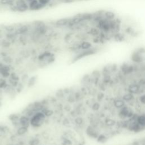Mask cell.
<instances>
[{"label": "cell", "instance_id": "6da1fadb", "mask_svg": "<svg viewBox=\"0 0 145 145\" xmlns=\"http://www.w3.org/2000/svg\"><path fill=\"white\" fill-rule=\"evenodd\" d=\"M45 115L43 112H38L33 116L30 120V124L34 127H39L42 125L45 120Z\"/></svg>", "mask_w": 145, "mask_h": 145}, {"label": "cell", "instance_id": "7a4b0ae2", "mask_svg": "<svg viewBox=\"0 0 145 145\" xmlns=\"http://www.w3.org/2000/svg\"><path fill=\"white\" fill-rule=\"evenodd\" d=\"M119 116L121 118H132L134 116V113L129 107L125 105L124 107L120 109Z\"/></svg>", "mask_w": 145, "mask_h": 145}, {"label": "cell", "instance_id": "3957f363", "mask_svg": "<svg viewBox=\"0 0 145 145\" xmlns=\"http://www.w3.org/2000/svg\"><path fill=\"white\" fill-rule=\"evenodd\" d=\"M29 10L31 11H38L44 9L45 6L40 4L38 0H33L28 2Z\"/></svg>", "mask_w": 145, "mask_h": 145}, {"label": "cell", "instance_id": "277c9868", "mask_svg": "<svg viewBox=\"0 0 145 145\" xmlns=\"http://www.w3.org/2000/svg\"><path fill=\"white\" fill-rule=\"evenodd\" d=\"M96 52V49H94L93 48H92L91 49H88V50H83V51L81 52V53H79L78 55H77L76 58H74V61H77V60H80L83 57H85L87 56H88L94 55V54H95Z\"/></svg>", "mask_w": 145, "mask_h": 145}, {"label": "cell", "instance_id": "5b68a950", "mask_svg": "<svg viewBox=\"0 0 145 145\" xmlns=\"http://www.w3.org/2000/svg\"><path fill=\"white\" fill-rule=\"evenodd\" d=\"M29 30H30V27L28 26L27 25H22L16 28L14 32L16 35H24L28 33Z\"/></svg>", "mask_w": 145, "mask_h": 145}, {"label": "cell", "instance_id": "8992f818", "mask_svg": "<svg viewBox=\"0 0 145 145\" xmlns=\"http://www.w3.org/2000/svg\"><path fill=\"white\" fill-rule=\"evenodd\" d=\"M71 18H60L57 19L56 21L55 22V25L57 26V27H65V26H67L70 22Z\"/></svg>", "mask_w": 145, "mask_h": 145}, {"label": "cell", "instance_id": "52a82bcc", "mask_svg": "<svg viewBox=\"0 0 145 145\" xmlns=\"http://www.w3.org/2000/svg\"><path fill=\"white\" fill-rule=\"evenodd\" d=\"M132 60L133 61L136 63H141L143 61V58L142 57V53L137 52L134 53L132 56Z\"/></svg>", "mask_w": 145, "mask_h": 145}, {"label": "cell", "instance_id": "ba28073f", "mask_svg": "<svg viewBox=\"0 0 145 145\" xmlns=\"http://www.w3.org/2000/svg\"><path fill=\"white\" fill-rule=\"evenodd\" d=\"M103 17L107 20L112 21L116 18V14L112 11H105L103 13Z\"/></svg>", "mask_w": 145, "mask_h": 145}, {"label": "cell", "instance_id": "9c48e42d", "mask_svg": "<svg viewBox=\"0 0 145 145\" xmlns=\"http://www.w3.org/2000/svg\"><path fill=\"white\" fill-rule=\"evenodd\" d=\"M81 49L82 50H85L91 49L93 48V44L92 43L88 41L84 40L82 41L80 44Z\"/></svg>", "mask_w": 145, "mask_h": 145}, {"label": "cell", "instance_id": "30bf717a", "mask_svg": "<svg viewBox=\"0 0 145 145\" xmlns=\"http://www.w3.org/2000/svg\"><path fill=\"white\" fill-rule=\"evenodd\" d=\"M101 31L96 27H94L91 28L88 31V33L90 35L94 36V37L96 38L99 36L101 34Z\"/></svg>", "mask_w": 145, "mask_h": 145}, {"label": "cell", "instance_id": "8fae6325", "mask_svg": "<svg viewBox=\"0 0 145 145\" xmlns=\"http://www.w3.org/2000/svg\"><path fill=\"white\" fill-rule=\"evenodd\" d=\"M140 90V87L138 84L136 83L131 84L128 87V91L129 93L133 94L134 95L135 94H137Z\"/></svg>", "mask_w": 145, "mask_h": 145}, {"label": "cell", "instance_id": "7c38bea8", "mask_svg": "<svg viewBox=\"0 0 145 145\" xmlns=\"http://www.w3.org/2000/svg\"><path fill=\"white\" fill-rule=\"evenodd\" d=\"M113 104H114L116 108L118 109L122 108V107H124L125 105H126V104H125V101L123 100L122 99H118L115 100L114 102H113Z\"/></svg>", "mask_w": 145, "mask_h": 145}, {"label": "cell", "instance_id": "4fadbf2b", "mask_svg": "<svg viewBox=\"0 0 145 145\" xmlns=\"http://www.w3.org/2000/svg\"><path fill=\"white\" fill-rule=\"evenodd\" d=\"M136 121L143 128H145V115H141L136 117Z\"/></svg>", "mask_w": 145, "mask_h": 145}, {"label": "cell", "instance_id": "5bb4252c", "mask_svg": "<svg viewBox=\"0 0 145 145\" xmlns=\"http://www.w3.org/2000/svg\"><path fill=\"white\" fill-rule=\"evenodd\" d=\"M122 99L124 100L125 102H130L134 99V95L133 94L130 93H128L125 94V95L122 96Z\"/></svg>", "mask_w": 145, "mask_h": 145}, {"label": "cell", "instance_id": "9a60e30c", "mask_svg": "<svg viewBox=\"0 0 145 145\" xmlns=\"http://www.w3.org/2000/svg\"><path fill=\"white\" fill-rule=\"evenodd\" d=\"M30 121L29 120L28 118L26 116H22L20 118V124L22 125V126L27 127L30 125Z\"/></svg>", "mask_w": 145, "mask_h": 145}, {"label": "cell", "instance_id": "2e32d148", "mask_svg": "<svg viewBox=\"0 0 145 145\" xmlns=\"http://www.w3.org/2000/svg\"><path fill=\"white\" fill-rule=\"evenodd\" d=\"M15 0H0V4L1 5L13 6Z\"/></svg>", "mask_w": 145, "mask_h": 145}, {"label": "cell", "instance_id": "e0dca14e", "mask_svg": "<svg viewBox=\"0 0 145 145\" xmlns=\"http://www.w3.org/2000/svg\"><path fill=\"white\" fill-rule=\"evenodd\" d=\"M4 30H5L7 32H15V31L16 30V27L15 26H14V25H6L5 26H4Z\"/></svg>", "mask_w": 145, "mask_h": 145}, {"label": "cell", "instance_id": "ac0fdd59", "mask_svg": "<svg viewBox=\"0 0 145 145\" xmlns=\"http://www.w3.org/2000/svg\"><path fill=\"white\" fill-rule=\"evenodd\" d=\"M27 132V127L22 126L21 128H19L18 129L17 133L18 134V135L22 136V135H23L25 133H26V132Z\"/></svg>", "mask_w": 145, "mask_h": 145}, {"label": "cell", "instance_id": "d6986e66", "mask_svg": "<svg viewBox=\"0 0 145 145\" xmlns=\"http://www.w3.org/2000/svg\"><path fill=\"white\" fill-rule=\"evenodd\" d=\"M124 39V36L119 32L115 33V39L116 41H122Z\"/></svg>", "mask_w": 145, "mask_h": 145}, {"label": "cell", "instance_id": "ffe728a7", "mask_svg": "<svg viewBox=\"0 0 145 145\" xmlns=\"http://www.w3.org/2000/svg\"><path fill=\"white\" fill-rule=\"evenodd\" d=\"M38 1L40 4L43 5L45 7L48 5L50 4V2H51V0H38Z\"/></svg>", "mask_w": 145, "mask_h": 145}, {"label": "cell", "instance_id": "44dd1931", "mask_svg": "<svg viewBox=\"0 0 145 145\" xmlns=\"http://www.w3.org/2000/svg\"><path fill=\"white\" fill-rule=\"evenodd\" d=\"M39 144V141L37 139H33L30 142V145H38Z\"/></svg>", "mask_w": 145, "mask_h": 145}, {"label": "cell", "instance_id": "7402d4cb", "mask_svg": "<svg viewBox=\"0 0 145 145\" xmlns=\"http://www.w3.org/2000/svg\"><path fill=\"white\" fill-rule=\"evenodd\" d=\"M105 137L103 135H100V136L98 137V140L99 142H105Z\"/></svg>", "mask_w": 145, "mask_h": 145}, {"label": "cell", "instance_id": "603a6c76", "mask_svg": "<svg viewBox=\"0 0 145 145\" xmlns=\"http://www.w3.org/2000/svg\"><path fill=\"white\" fill-rule=\"evenodd\" d=\"M140 102L145 104V95H142L139 97Z\"/></svg>", "mask_w": 145, "mask_h": 145}, {"label": "cell", "instance_id": "cb8c5ba5", "mask_svg": "<svg viewBox=\"0 0 145 145\" xmlns=\"http://www.w3.org/2000/svg\"><path fill=\"white\" fill-rule=\"evenodd\" d=\"M44 113L45 115V116H51L52 115L53 112L52 111L47 110V111H46L45 112H44Z\"/></svg>", "mask_w": 145, "mask_h": 145}, {"label": "cell", "instance_id": "d4e9b609", "mask_svg": "<svg viewBox=\"0 0 145 145\" xmlns=\"http://www.w3.org/2000/svg\"><path fill=\"white\" fill-rule=\"evenodd\" d=\"M82 122H83V120H82V118L80 117H78L76 119V122L77 123V124L80 125L82 124Z\"/></svg>", "mask_w": 145, "mask_h": 145}, {"label": "cell", "instance_id": "484cf974", "mask_svg": "<svg viewBox=\"0 0 145 145\" xmlns=\"http://www.w3.org/2000/svg\"><path fill=\"white\" fill-rule=\"evenodd\" d=\"M35 81H36V79L35 77H32V78L30 79V81H29V84H30V85H31V84L33 85V84H34Z\"/></svg>", "mask_w": 145, "mask_h": 145}, {"label": "cell", "instance_id": "4316f807", "mask_svg": "<svg viewBox=\"0 0 145 145\" xmlns=\"http://www.w3.org/2000/svg\"><path fill=\"white\" fill-rule=\"evenodd\" d=\"M99 108V105L98 103L95 104L93 107V109L94 110H98Z\"/></svg>", "mask_w": 145, "mask_h": 145}, {"label": "cell", "instance_id": "83f0119b", "mask_svg": "<svg viewBox=\"0 0 145 145\" xmlns=\"http://www.w3.org/2000/svg\"><path fill=\"white\" fill-rule=\"evenodd\" d=\"M5 84V81L4 80H0V87H4Z\"/></svg>", "mask_w": 145, "mask_h": 145}, {"label": "cell", "instance_id": "f1b7e54d", "mask_svg": "<svg viewBox=\"0 0 145 145\" xmlns=\"http://www.w3.org/2000/svg\"><path fill=\"white\" fill-rule=\"evenodd\" d=\"M65 1H66V2H70V1H71V0H65Z\"/></svg>", "mask_w": 145, "mask_h": 145}, {"label": "cell", "instance_id": "f546056e", "mask_svg": "<svg viewBox=\"0 0 145 145\" xmlns=\"http://www.w3.org/2000/svg\"><path fill=\"white\" fill-rule=\"evenodd\" d=\"M27 1L28 2H30V1H33V0H27Z\"/></svg>", "mask_w": 145, "mask_h": 145}]
</instances>
